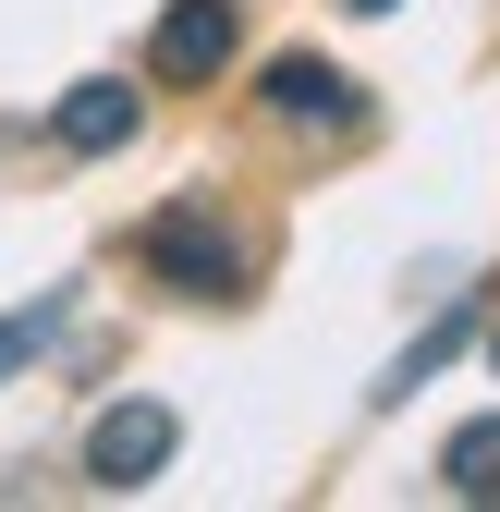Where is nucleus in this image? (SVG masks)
<instances>
[{
	"instance_id": "obj_1",
	"label": "nucleus",
	"mask_w": 500,
	"mask_h": 512,
	"mask_svg": "<svg viewBox=\"0 0 500 512\" xmlns=\"http://www.w3.org/2000/svg\"><path fill=\"white\" fill-rule=\"evenodd\" d=\"M135 256H147V281H171V293H196V305H220V293H244V244L183 196V208H159L147 232H135Z\"/></svg>"
},
{
	"instance_id": "obj_2",
	"label": "nucleus",
	"mask_w": 500,
	"mask_h": 512,
	"mask_svg": "<svg viewBox=\"0 0 500 512\" xmlns=\"http://www.w3.org/2000/svg\"><path fill=\"white\" fill-rule=\"evenodd\" d=\"M171 439H183L171 403H110V415L86 427V476H98V488H147V476L171 464Z\"/></svg>"
},
{
	"instance_id": "obj_3",
	"label": "nucleus",
	"mask_w": 500,
	"mask_h": 512,
	"mask_svg": "<svg viewBox=\"0 0 500 512\" xmlns=\"http://www.w3.org/2000/svg\"><path fill=\"white\" fill-rule=\"evenodd\" d=\"M147 61H159V86H220L232 74V0H171Z\"/></svg>"
},
{
	"instance_id": "obj_4",
	"label": "nucleus",
	"mask_w": 500,
	"mask_h": 512,
	"mask_svg": "<svg viewBox=\"0 0 500 512\" xmlns=\"http://www.w3.org/2000/svg\"><path fill=\"white\" fill-rule=\"evenodd\" d=\"M135 122H147V98H135V86H122V74H86L74 98H61V110H49V135H61V147H74V159H110L122 135H135Z\"/></svg>"
},
{
	"instance_id": "obj_5",
	"label": "nucleus",
	"mask_w": 500,
	"mask_h": 512,
	"mask_svg": "<svg viewBox=\"0 0 500 512\" xmlns=\"http://www.w3.org/2000/svg\"><path fill=\"white\" fill-rule=\"evenodd\" d=\"M257 98H269L281 122H354V86L330 74V61H318V49H281V61H269V74H257Z\"/></svg>"
},
{
	"instance_id": "obj_6",
	"label": "nucleus",
	"mask_w": 500,
	"mask_h": 512,
	"mask_svg": "<svg viewBox=\"0 0 500 512\" xmlns=\"http://www.w3.org/2000/svg\"><path fill=\"white\" fill-rule=\"evenodd\" d=\"M440 476H452V500H500V415L452 427V452H440Z\"/></svg>"
},
{
	"instance_id": "obj_7",
	"label": "nucleus",
	"mask_w": 500,
	"mask_h": 512,
	"mask_svg": "<svg viewBox=\"0 0 500 512\" xmlns=\"http://www.w3.org/2000/svg\"><path fill=\"white\" fill-rule=\"evenodd\" d=\"M464 317H476V305H440V330H427V342H415V354H403V366L379 378V403H415V378H440V354L464 342Z\"/></svg>"
},
{
	"instance_id": "obj_8",
	"label": "nucleus",
	"mask_w": 500,
	"mask_h": 512,
	"mask_svg": "<svg viewBox=\"0 0 500 512\" xmlns=\"http://www.w3.org/2000/svg\"><path fill=\"white\" fill-rule=\"evenodd\" d=\"M37 342H49V305H37V317H0V378H13V366H25Z\"/></svg>"
},
{
	"instance_id": "obj_9",
	"label": "nucleus",
	"mask_w": 500,
	"mask_h": 512,
	"mask_svg": "<svg viewBox=\"0 0 500 512\" xmlns=\"http://www.w3.org/2000/svg\"><path fill=\"white\" fill-rule=\"evenodd\" d=\"M342 13H403V0H342Z\"/></svg>"
},
{
	"instance_id": "obj_10",
	"label": "nucleus",
	"mask_w": 500,
	"mask_h": 512,
	"mask_svg": "<svg viewBox=\"0 0 500 512\" xmlns=\"http://www.w3.org/2000/svg\"><path fill=\"white\" fill-rule=\"evenodd\" d=\"M488 366H500V330H488Z\"/></svg>"
}]
</instances>
